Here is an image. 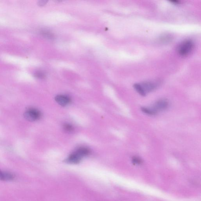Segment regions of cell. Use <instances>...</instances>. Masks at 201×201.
<instances>
[{"mask_svg":"<svg viewBox=\"0 0 201 201\" xmlns=\"http://www.w3.org/2000/svg\"><path fill=\"white\" fill-rule=\"evenodd\" d=\"M195 44L191 40H186L179 44L177 48V52L181 56L185 57L191 52L194 48Z\"/></svg>","mask_w":201,"mask_h":201,"instance_id":"6da1fadb","label":"cell"},{"mask_svg":"<svg viewBox=\"0 0 201 201\" xmlns=\"http://www.w3.org/2000/svg\"><path fill=\"white\" fill-rule=\"evenodd\" d=\"M41 112L38 110L32 108L27 110L24 114L26 119L30 122L38 120L41 118Z\"/></svg>","mask_w":201,"mask_h":201,"instance_id":"7a4b0ae2","label":"cell"},{"mask_svg":"<svg viewBox=\"0 0 201 201\" xmlns=\"http://www.w3.org/2000/svg\"><path fill=\"white\" fill-rule=\"evenodd\" d=\"M169 105V102L167 100L160 99L155 104L153 109L157 112L158 111H164L167 109Z\"/></svg>","mask_w":201,"mask_h":201,"instance_id":"3957f363","label":"cell"},{"mask_svg":"<svg viewBox=\"0 0 201 201\" xmlns=\"http://www.w3.org/2000/svg\"><path fill=\"white\" fill-rule=\"evenodd\" d=\"M55 100L59 105L62 106H66L70 102V98L65 95H57L55 98Z\"/></svg>","mask_w":201,"mask_h":201,"instance_id":"277c9868","label":"cell"},{"mask_svg":"<svg viewBox=\"0 0 201 201\" xmlns=\"http://www.w3.org/2000/svg\"><path fill=\"white\" fill-rule=\"evenodd\" d=\"M145 93L153 91L156 88L157 85L153 82H147L140 84Z\"/></svg>","mask_w":201,"mask_h":201,"instance_id":"5b68a950","label":"cell"},{"mask_svg":"<svg viewBox=\"0 0 201 201\" xmlns=\"http://www.w3.org/2000/svg\"><path fill=\"white\" fill-rule=\"evenodd\" d=\"M82 158L77 154L75 152H73L66 159V162L67 163L72 164L79 163L82 159Z\"/></svg>","mask_w":201,"mask_h":201,"instance_id":"8992f818","label":"cell"},{"mask_svg":"<svg viewBox=\"0 0 201 201\" xmlns=\"http://www.w3.org/2000/svg\"><path fill=\"white\" fill-rule=\"evenodd\" d=\"M15 175L10 172H3L0 170V180H12L15 178Z\"/></svg>","mask_w":201,"mask_h":201,"instance_id":"52a82bcc","label":"cell"},{"mask_svg":"<svg viewBox=\"0 0 201 201\" xmlns=\"http://www.w3.org/2000/svg\"><path fill=\"white\" fill-rule=\"evenodd\" d=\"M75 152L82 158L88 156L90 153V150L85 147H81L78 148Z\"/></svg>","mask_w":201,"mask_h":201,"instance_id":"ba28073f","label":"cell"},{"mask_svg":"<svg viewBox=\"0 0 201 201\" xmlns=\"http://www.w3.org/2000/svg\"><path fill=\"white\" fill-rule=\"evenodd\" d=\"M134 87L137 91L138 93L140 94L142 96H145L146 95L144 91L143 88H142V86L140 84L136 83L134 85Z\"/></svg>","mask_w":201,"mask_h":201,"instance_id":"9c48e42d","label":"cell"},{"mask_svg":"<svg viewBox=\"0 0 201 201\" xmlns=\"http://www.w3.org/2000/svg\"><path fill=\"white\" fill-rule=\"evenodd\" d=\"M141 111H142L143 113L150 115H156L157 113V112H156V111L154 110L153 109H149V108L146 107L141 108Z\"/></svg>","mask_w":201,"mask_h":201,"instance_id":"30bf717a","label":"cell"},{"mask_svg":"<svg viewBox=\"0 0 201 201\" xmlns=\"http://www.w3.org/2000/svg\"><path fill=\"white\" fill-rule=\"evenodd\" d=\"M64 130L67 132H72L74 130V128L72 125L69 123L64 124L63 126Z\"/></svg>","mask_w":201,"mask_h":201,"instance_id":"8fae6325","label":"cell"},{"mask_svg":"<svg viewBox=\"0 0 201 201\" xmlns=\"http://www.w3.org/2000/svg\"><path fill=\"white\" fill-rule=\"evenodd\" d=\"M132 161L133 163L135 164H140L142 162V161L140 158L137 157H134L132 158Z\"/></svg>","mask_w":201,"mask_h":201,"instance_id":"7c38bea8","label":"cell"},{"mask_svg":"<svg viewBox=\"0 0 201 201\" xmlns=\"http://www.w3.org/2000/svg\"><path fill=\"white\" fill-rule=\"evenodd\" d=\"M171 38L170 35H165L164 36L162 37V40L164 42H167L171 40Z\"/></svg>","mask_w":201,"mask_h":201,"instance_id":"4fadbf2b","label":"cell"},{"mask_svg":"<svg viewBox=\"0 0 201 201\" xmlns=\"http://www.w3.org/2000/svg\"><path fill=\"white\" fill-rule=\"evenodd\" d=\"M170 2L173 3L174 4H178L179 3V1H171Z\"/></svg>","mask_w":201,"mask_h":201,"instance_id":"5bb4252c","label":"cell"},{"mask_svg":"<svg viewBox=\"0 0 201 201\" xmlns=\"http://www.w3.org/2000/svg\"><path fill=\"white\" fill-rule=\"evenodd\" d=\"M46 2L45 1H40L39 4L41 5H43L44 4H45Z\"/></svg>","mask_w":201,"mask_h":201,"instance_id":"9a60e30c","label":"cell"}]
</instances>
